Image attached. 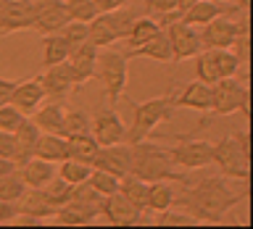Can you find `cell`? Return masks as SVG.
Returning a JSON list of instances; mask_svg holds the SVG:
<instances>
[{
    "instance_id": "6da1fadb",
    "label": "cell",
    "mask_w": 253,
    "mask_h": 229,
    "mask_svg": "<svg viewBox=\"0 0 253 229\" xmlns=\"http://www.w3.org/2000/svg\"><path fill=\"white\" fill-rule=\"evenodd\" d=\"M185 192L174 197V205H182L187 213H193L195 221H209L219 224L224 221L227 211H232L243 200L245 190H232L227 185V177H203L198 182L185 179Z\"/></svg>"
},
{
    "instance_id": "7a4b0ae2",
    "label": "cell",
    "mask_w": 253,
    "mask_h": 229,
    "mask_svg": "<svg viewBox=\"0 0 253 229\" xmlns=\"http://www.w3.org/2000/svg\"><path fill=\"white\" fill-rule=\"evenodd\" d=\"M132 148V161H129V174L140 177L142 182H158V179H166V182H185L187 174L182 171H174V163L166 148L161 145H153L148 140H140L134 142Z\"/></svg>"
},
{
    "instance_id": "3957f363",
    "label": "cell",
    "mask_w": 253,
    "mask_h": 229,
    "mask_svg": "<svg viewBox=\"0 0 253 229\" xmlns=\"http://www.w3.org/2000/svg\"><path fill=\"white\" fill-rule=\"evenodd\" d=\"M211 163L219 166V174L232 182H245L251 177V145L248 134L237 132L229 137L213 142L211 148Z\"/></svg>"
},
{
    "instance_id": "277c9868",
    "label": "cell",
    "mask_w": 253,
    "mask_h": 229,
    "mask_svg": "<svg viewBox=\"0 0 253 229\" xmlns=\"http://www.w3.org/2000/svg\"><path fill=\"white\" fill-rule=\"evenodd\" d=\"M171 114H174V92L134 103V116H132L129 129L124 134V142L126 145H134V142H140V140H148L150 132H153L161 121L171 118Z\"/></svg>"
},
{
    "instance_id": "5b68a950",
    "label": "cell",
    "mask_w": 253,
    "mask_h": 229,
    "mask_svg": "<svg viewBox=\"0 0 253 229\" xmlns=\"http://www.w3.org/2000/svg\"><path fill=\"white\" fill-rule=\"evenodd\" d=\"M92 76L103 84L106 103L116 108V103H119V98H122V92H124V87H126V58H124V53L100 47Z\"/></svg>"
},
{
    "instance_id": "8992f818",
    "label": "cell",
    "mask_w": 253,
    "mask_h": 229,
    "mask_svg": "<svg viewBox=\"0 0 253 229\" xmlns=\"http://www.w3.org/2000/svg\"><path fill=\"white\" fill-rule=\"evenodd\" d=\"M198 35H201V45L206 47V50H224V47H235L237 39L248 37V13H240L237 19L216 16V19L206 21Z\"/></svg>"
},
{
    "instance_id": "52a82bcc",
    "label": "cell",
    "mask_w": 253,
    "mask_h": 229,
    "mask_svg": "<svg viewBox=\"0 0 253 229\" xmlns=\"http://www.w3.org/2000/svg\"><path fill=\"white\" fill-rule=\"evenodd\" d=\"M248 87H245L240 79L235 76H224V79H216L211 84V111L209 116H229L235 111L248 116Z\"/></svg>"
},
{
    "instance_id": "ba28073f",
    "label": "cell",
    "mask_w": 253,
    "mask_h": 229,
    "mask_svg": "<svg viewBox=\"0 0 253 229\" xmlns=\"http://www.w3.org/2000/svg\"><path fill=\"white\" fill-rule=\"evenodd\" d=\"M211 148H213V142H209V140L179 137L177 145L166 148V153H169L174 166H179L185 171H198L211 163Z\"/></svg>"
},
{
    "instance_id": "9c48e42d",
    "label": "cell",
    "mask_w": 253,
    "mask_h": 229,
    "mask_svg": "<svg viewBox=\"0 0 253 229\" xmlns=\"http://www.w3.org/2000/svg\"><path fill=\"white\" fill-rule=\"evenodd\" d=\"M164 32H166V37H169L171 61H174V63L187 61V58H195V55L203 50L198 29L190 27V24H185L182 19H174V21H169V24H164Z\"/></svg>"
},
{
    "instance_id": "30bf717a",
    "label": "cell",
    "mask_w": 253,
    "mask_h": 229,
    "mask_svg": "<svg viewBox=\"0 0 253 229\" xmlns=\"http://www.w3.org/2000/svg\"><path fill=\"white\" fill-rule=\"evenodd\" d=\"M90 134L98 145H114V142H124L126 126L114 106H100L90 118Z\"/></svg>"
},
{
    "instance_id": "8fae6325",
    "label": "cell",
    "mask_w": 253,
    "mask_h": 229,
    "mask_svg": "<svg viewBox=\"0 0 253 229\" xmlns=\"http://www.w3.org/2000/svg\"><path fill=\"white\" fill-rule=\"evenodd\" d=\"M69 21L63 0H32V29L37 35H53Z\"/></svg>"
},
{
    "instance_id": "7c38bea8",
    "label": "cell",
    "mask_w": 253,
    "mask_h": 229,
    "mask_svg": "<svg viewBox=\"0 0 253 229\" xmlns=\"http://www.w3.org/2000/svg\"><path fill=\"white\" fill-rule=\"evenodd\" d=\"M40 82H42L45 98H50V100H63L66 95H71L74 87H79L74 79V71H71L66 61L45 66V74H40Z\"/></svg>"
},
{
    "instance_id": "4fadbf2b",
    "label": "cell",
    "mask_w": 253,
    "mask_h": 229,
    "mask_svg": "<svg viewBox=\"0 0 253 229\" xmlns=\"http://www.w3.org/2000/svg\"><path fill=\"white\" fill-rule=\"evenodd\" d=\"M129 161H132V148L114 142V145H100L90 166L114 174V177H124V174H129Z\"/></svg>"
},
{
    "instance_id": "5bb4252c",
    "label": "cell",
    "mask_w": 253,
    "mask_h": 229,
    "mask_svg": "<svg viewBox=\"0 0 253 229\" xmlns=\"http://www.w3.org/2000/svg\"><path fill=\"white\" fill-rule=\"evenodd\" d=\"M32 29V0H0V35Z\"/></svg>"
},
{
    "instance_id": "9a60e30c",
    "label": "cell",
    "mask_w": 253,
    "mask_h": 229,
    "mask_svg": "<svg viewBox=\"0 0 253 229\" xmlns=\"http://www.w3.org/2000/svg\"><path fill=\"white\" fill-rule=\"evenodd\" d=\"M45 100V90H42V82H40V76H32V79H21V82H16L11 98H8V103H11L13 108H19L24 116H32L35 111L42 106Z\"/></svg>"
},
{
    "instance_id": "2e32d148",
    "label": "cell",
    "mask_w": 253,
    "mask_h": 229,
    "mask_svg": "<svg viewBox=\"0 0 253 229\" xmlns=\"http://www.w3.org/2000/svg\"><path fill=\"white\" fill-rule=\"evenodd\" d=\"M16 208H19V216L21 219H32V221H40V219H53V213L58 211L55 205L45 197V192L40 187H27L21 192V197L16 200Z\"/></svg>"
},
{
    "instance_id": "e0dca14e",
    "label": "cell",
    "mask_w": 253,
    "mask_h": 229,
    "mask_svg": "<svg viewBox=\"0 0 253 229\" xmlns=\"http://www.w3.org/2000/svg\"><path fill=\"white\" fill-rule=\"evenodd\" d=\"M98 50L100 47H95L90 39L82 45H74L69 50V58L66 63L71 66V71H74V79H77V84H84L87 79H92L95 74V61H98Z\"/></svg>"
},
{
    "instance_id": "ac0fdd59",
    "label": "cell",
    "mask_w": 253,
    "mask_h": 229,
    "mask_svg": "<svg viewBox=\"0 0 253 229\" xmlns=\"http://www.w3.org/2000/svg\"><path fill=\"white\" fill-rule=\"evenodd\" d=\"M174 108H193L201 114L211 111V84L206 82H187L179 90V95H174Z\"/></svg>"
},
{
    "instance_id": "d6986e66",
    "label": "cell",
    "mask_w": 253,
    "mask_h": 229,
    "mask_svg": "<svg viewBox=\"0 0 253 229\" xmlns=\"http://www.w3.org/2000/svg\"><path fill=\"white\" fill-rule=\"evenodd\" d=\"M126 61H134V58H148V61H158V63H169L171 61V47H169V37L166 32H156L148 42H142L137 47H129L124 53Z\"/></svg>"
},
{
    "instance_id": "ffe728a7",
    "label": "cell",
    "mask_w": 253,
    "mask_h": 229,
    "mask_svg": "<svg viewBox=\"0 0 253 229\" xmlns=\"http://www.w3.org/2000/svg\"><path fill=\"white\" fill-rule=\"evenodd\" d=\"M216 16H235V11H232V5L219 3V0H198L185 13H179V19L190 24V27H203L206 21L216 19Z\"/></svg>"
},
{
    "instance_id": "44dd1931",
    "label": "cell",
    "mask_w": 253,
    "mask_h": 229,
    "mask_svg": "<svg viewBox=\"0 0 253 229\" xmlns=\"http://www.w3.org/2000/svg\"><path fill=\"white\" fill-rule=\"evenodd\" d=\"M100 216H106L111 224H137V221L142 219V211L134 208V205L126 200L124 195H108L106 203H103V213Z\"/></svg>"
},
{
    "instance_id": "7402d4cb",
    "label": "cell",
    "mask_w": 253,
    "mask_h": 229,
    "mask_svg": "<svg viewBox=\"0 0 253 229\" xmlns=\"http://www.w3.org/2000/svg\"><path fill=\"white\" fill-rule=\"evenodd\" d=\"M19 177L24 179V185L27 187H42L45 182H50L53 177H55V163H50V161H42V158H27L19 169Z\"/></svg>"
},
{
    "instance_id": "603a6c76",
    "label": "cell",
    "mask_w": 253,
    "mask_h": 229,
    "mask_svg": "<svg viewBox=\"0 0 253 229\" xmlns=\"http://www.w3.org/2000/svg\"><path fill=\"white\" fill-rule=\"evenodd\" d=\"M40 137V129L35 126V121H24L16 126L13 132V161L16 166H21L27 158H32V150H35V142Z\"/></svg>"
},
{
    "instance_id": "cb8c5ba5",
    "label": "cell",
    "mask_w": 253,
    "mask_h": 229,
    "mask_svg": "<svg viewBox=\"0 0 253 229\" xmlns=\"http://www.w3.org/2000/svg\"><path fill=\"white\" fill-rule=\"evenodd\" d=\"M32 155H35V158H42V161H50V163H61L63 158H66V137H63V134L40 132Z\"/></svg>"
},
{
    "instance_id": "d4e9b609",
    "label": "cell",
    "mask_w": 253,
    "mask_h": 229,
    "mask_svg": "<svg viewBox=\"0 0 253 229\" xmlns=\"http://www.w3.org/2000/svg\"><path fill=\"white\" fill-rule=\"evenodd\" d=\"M87 39H90L95 47H108L119 39L116 27H114V21H111L108 11H100L92 21H87Z\"/></svg>"
},
{
    "instance_id": "484cf974",
    "label": "cell",
    "mask_w": 253,
    "mask_h": 229,
    "mask_svg": "<svg viewBox=\"0 0 253 229\" xmlns=\"http://www.w3.org/2000/svg\"><path fill=\"white\" fill-rule=\"evenodd\" d=\"M32 121L40 132H50V134H61V124H63V103L61 100H50L45 106H40L32 114Z\"/></svg>"
},
{
    "instance_id": "4316f807",
    "label": "cell",
    "mask_w": 253,
    "mask_h": 229,
    "mask_svg": "<svg viewBox=\"0 0 253 229\" xmlns=\"http://www.w3.org/2000/svg\"><path fill=\"white\" fill-rule=\"evenodd\" d=\"M98 142L90 132H82V134H69L66 137V158H74V161H82V163H92L95 153H98Z\"/></svg>"
},
{
    "instance_id": "83f0119b",
    "label": "cell",
    "mask_w": 253,
    "mask_h": 229,
    "mask_svg": "<svg viewBox=\"0 0 253 229\" xmlns=\"http://www.w3.org/2000/svg\"><path fill=\"white\" fill-rule=\"evenodd\" d=\"M119 195H124L126 200L134 205V208L148 211V208H145V200H148V182H142L140 177H134V174H124V177L119 179Z\"/></svg>"
},
{
    "instance_id": "f1b7e54d",
    "label": "cell",
    "mask_w": 253,
    "mask_h": 229,
    "mask_svg": "<svg viewBox=\"0 0 253 229\" xmlns=\"http://www.w3.org/2000/svg\"><path fill=\"white\" fill-rule=\"evenodd\" d=\"M174 192L171 182L166 179H158V182H148V200H145V208L150 211H164V208H171L174 205Z\"/></svg>"
},
{
    "instance_id": "f546056e",
    "label": "cell",
    "mask_w": 253,
    "mask_h": 229,
    "mask_svg": "<svg viewBox=\"0 0 253 229\" xmlns=\"http://www.w3.org/2000/svg\"><path fill=\"white\" fill-rule=\"evenodd\" d=\"M161 29H164V27L158 24L156 16H137L124 39L129 42V47H137V45H142V42H148V39L153 37L156 32H161Z\"/></svg>"
},
{
    "instance_id": "4dcf8cb0",
    "label": "cell",
    "mask_w": 253,
    "mask_h": 229,
    "mask_svg": "<svg viewBox=\"0 0 253 229\" xmlns=\"http://www.w3.org/2000/svg\"><path fill=\"white\" fill-rule=\"evenodd\" d=\"M42 66H53V63H61L69 58V42L63 39L58 32H53V35H42Z\"/></svg>"
},
{
    "instance_id": "1f68e13d",
    "label": "cell",
    "mask_w": 253,
    "mask_h": 229,
    "mask_svg": "<svg viewBox=\"0 0 253 229\" xmlns=\"http://www.w3.org/2000/svg\"><path fill=\"white\" fill-rule=\"evenodd\" d=\"M90 171H92V166H90V163L74 161V158H63L61 163H55V174H58L61 179H66L69 185H79V182H87Z\"/></svg>"
},
{
    "instance_id": "d6a6232c",
    "label": "cell",
    "mask_w": 253,
    "mask_h": 229,
    "mask_svg": "<svg viewBox=\"0 0 253 229\" xmlns=\"http://www.w3.org/2000/svg\"><path fill=\"white\" fill-rule=\"evenodd\" d=\"M40 190H42L45 197L55 205V208H61V205L71 197V190H74V185H69L66 179H61L58 174H55V177H53L50 182H45V185L40 187Z\"/></svg>"
},
{
    "instance_id": "836d02e7",
    "label": "cell",
    "mask_w": 253,
    "mask_h": 229,
    "mask_svg": "<svg viewBox=\"0 0 253 229\" xmlns=\"http://www.w3.org/2000/svg\"><path fill=\"white\" fill-rule=\"evenodd\" d=\"M195 79L198 82H206V84H213L219 76V71H216V63H213V53L211 50H203L195 55Z\"/></svg>"
},
{
    "instance_id": "e575fe53",
    "label": "cell",
    "mask_w": 253,
    "mask_h": 229,
    "mask_svg": "<svg viewBox=\"0 0 253 229\" xmlns=\"http://www.w3.org/2000/svg\"><path fill=\"white\" fill-rule=\"evenodd\" d=\"M119 179L122 177H114V174H108L103 169H92L90 177H87V185H90L95 192H100L103 197H108V195L119 192Z\"/></svg>"
},
{
    "instance_id": "d590c367",
    "label": "cell",
    "mask_w": 253,
    "mask_h": 229,
    "mask_svg": "<svg viewBox=\"0 0 253 229\" xmlns=\"http://www.w3.org/2000/svg\"><path fill=\"white\" fill-rule=\"evenodd\" d=\"M24 190H27V185H24V179L19 177V171L0 174V200L16 203V200L21 197Z\"/></svg>"
},
{
    "instance_id": "8d00e7d4",
    "label": "cell",
    "mask_w": 253,
    "mask_h": 229,
    "mask_svg": "<svg viewBox=\"0 0 253 229\" xmlns=\"http://www.w3.org/2000/svg\"><path fill=\"white\" fill-rule=\"evenodd\" d=\"M211 53H213V63H216V71H219L221 79H224V76H235L237 69L243 66L240 55H237L232 47H224V50H211Z\"/></svg>"
},
{
    "instance_id": "74e56055",
    "label": "cell",
    "mask_w": 253,
    "mask_h": 229,
    "mask_svg": "<svg viewBox=\"0 0 253 229\" xmlns=\"http://www.w3.org/2000/svg\"><path fill=\"white\" fill-rule=\"evenodd\" d=\"M82 132H90V116L84 111H63V124H61V134L69 137V134H82Z\"/></svg>"
},
{
    "instance_id": "f35d334b",
    "label": "cell",
    "mask_w": 253,
    "mask_h": 229,
    "mask_svg": "<svg viewBox=\"0 0 253 229\" xmlns=\"http://www.w3.org/2000/svg\"><path fill=\"white\" fill-rule=\"evenodd\" d=\"M63 5H66V13H69L71 21H84L87 24L100 13L92 0H63Z\"/></svg>"
},
{
    "instance_id": "ab89813d",
    "label": "cell",
    "mask_w": 253,
    "mask_h": 229,
    "mask_svg": "<svg viewBox=\"0 0 253 229\" xmlns=\"http://www.w3.org/2000/svg\"><path fill=\"white\" fill-rule=\"evenodd\" d=\"M156 224H166V227H193L198 224L193 213H179L174 208H164V211H156Z\"/></svg>"
},
{
    "instance_id": "60d3db41",
    "label": "cell",
    "mask_w": 253,
    "mask_h": 229,
    "mask_svg": "<svg viewBox=\"0 0 253 229\" xmlns=\"http://www.w3.org/2000/svg\"><path fill=\"white\" fill-rule=\"evenodd\" d=\"M58 35L69 42V47H74V45H82V42H87V24L84 21H66L61 27V32Z\"/></svg>"
},
{
    "instance_id": "b9f144b4",
    "label": "cell",
    "mask_w": 253,
    "mask_h": 229,
    "mask_svg": "<svg viewBox=\"0 0 253 229\" xmlns=\"http://www.w3.org/2000/svg\"><path fill=\"white\" fill-rule=\"evenodd\" d=\"M24 118H27V116H24L19 108H13L11 103H3V106H0V129H3V132L13 134L16 126H19Z\"/></svg>"
},
{
    "instance_id": "7bdbcfd3",
    "label": "cell",
    "mask_w": 253,
    "mask_h": 229,
    "mask_svg": "<svg viewBox=\"0 0 253 229\" xmlns=\"http://www.w3.org/2000/svg\"><path fill=\"white\" fill-rule=\"evenodd\" d=\"M145 11L148 16H161L177 11V0H145Z\"/></svg>"
},
{
    "instance_id": "ee69618b",
    "label": "cell",
    "mask_w": 253,
    "mask_h": 229,
    "mask_svg": "<svg viewBox=\"0 0 253 229\" xmlns=\"http://www.w3.org/2000/svg\"><path fill=\"white\" fill-rule=\"evenodd\" d=\"M0 158H13V134L0 129Z\"/></svg>"
},
{
    "instance_id": "f6af8a7d",
    "label": "cell",
    "mask_w": 253,
    "mask_h": 229,
    "mask_svg": "<svg viewBox=\"0 0 253 229\" xmlns=\"http://www.w3.org/2000/svg\"><path fill=\"white\" fill-rule=\"evenodd\" d=\"M13 219H19V208H16V203L0 200V224H3V221H13Z\"/></svg>"
},
{
    "instance_id": "bcb514c9",
    "label": "cell",
    "mask_w": 253,
    "mask_h": 229,
    "mask_svg": "<svg viewBox=\"0 0 253 229\" xmlns=\"http://www.w3.org/2000/svg\"><path fill=\"white\" fill-rule=\"evenodd\" d=\"M95 5H98V11H116V8L126 5L129 0H92Z\"/></svg>"
},
{
    "instance_id": "7dc6e473",
    "label": "cell",
    "mask_w": 253,
    "mask_h": 229,
    "mask_svg": "<svg viewBox=\"0 0 253 229\" xmlns=\"http://www.w3.org/2000/svg\"><path fill=\"white\" fill-rule=\"evenodd\" d=\"M229 5H232V11H235V13H248L251 0H229Z\"/></svg>"
},
{
    "instance_id": "c3c4849f",
    "label": "cell",
    "mask_w": 253,
    "mask_h": 229,
    "mask_svg": "<svg viewBox=\"0 0 253 229\" xmlns=\"http://www.w3.org/2000/svg\"><path fill=\"white\" fill-rule=\"evenodd\" d=\"M198 0H177V13H185L190 5H195Z\"/></svg>"
},
{
    "instance_id": "681fc988",
    "label": "cell",
    "mask_w": 253,
    "mask_h": 229,
    "mask_svg": "<svg viewBox=\"0 0 253 229\" xmlns=\"http://www.w3.org/2000/svg\"><path fill=\"white\" fill-rule=\"evenodd\" d=\"M219 3H229V0H219Z\"/></svg>"
}]
</instances>
